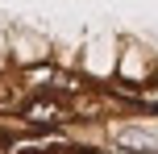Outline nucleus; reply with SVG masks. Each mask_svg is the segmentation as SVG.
Returning <instances> with one entry per match:
<instances>
[{
  "instance_id": "f257e3e1",
  "label": "nucleus",
  "mask_w": 158,
  "mask_h": 154,
  "mask_svg": "<svg viewBox=\"0 0 158 154\" xmlns=\"http://www.w3.org/2000/svg\"><path fill=\"white\" fill-rule=\"evenodd\" d=\"M71 121H75V108L63 96H50V92H38V96H29L21 104V125H29L38 133H58Z\"/></svg>"
}]
</instances>
